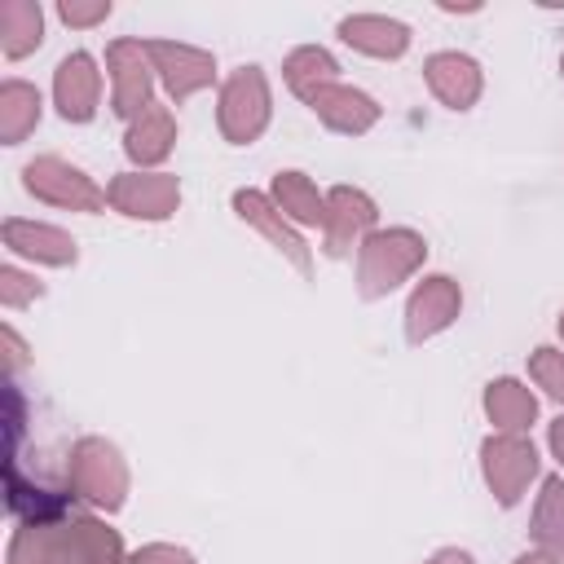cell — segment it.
I'll return each instance as SVG.
<instances>
[{"label": "cell", "instance_id": "18", "mask_svg": "<svg viewBox=\"0 0 564 564\" xmlns=\"http://www.w3.org/2000/svg\"><path fill=\"white\" fill-rule=\"evenodd\" d=\"M35 295H40V286H35L26 273L0 269V300H4V308H18V304H26V300H35Z\"/></svg>", "mask_w": 564, "mask_h": 564}, {"label": "cell", "instance_id": "11", "mask_svg": "<svg viewBox=\"0 0 564 564\" xmlns=\"http://www.w3.org/2000/svg\"><path fill=\"white\" fill-rule=\"evenodd\" d=\"M339 35L348 44L366 48V53H401L405 40H410V31L401 22H392V18H344Z\"/></svg>", "mask_w": 564, "mask_h": 564}, {"label": "cell", "instance_id": "23", "mask_svg": "<svg viewBox=\"0 0 564 564\" xmlns=\"http://www.w3.org/2000/svg\"><path fill=\"white\" fill-rule=\"evenodd\" d=\"M520 564H546V560H538V555H533V560H529V555H524V560H520Z\"/></svg>", "mask_w": 564, "mask_h": 564}, {"label": "cell", "instance_id": "22", "mask_svg": "<svg viewBox=\"0 0 564 564\" xmlns=\"http://www.w3.org/2000/svg\"><path fill=\"white\" fill-rule=\"evenodd\" d=\"M137 564H189V560L172 555V551H145V555H137Z\"/></svg>", "mask_w": 564, "mask_h": 564}, {"label": "cell", "instance_id": "6", "mask_svg": "<svg viewBox=\"0 0 564 564\" xmlns=\"http://www.w3.org/2000/svg\"><path fill=\"white\" fill-rule=\"evenodd\" d=\"M44 35V13L35 0H4L0 4V48L4 57H26Z\"/></svg>", "mask_w": 564, "mask_h": 564}, {"label": "cell", "instance_id": "7", "mask_svg": "<svg viewBox=\"0 0 564 564\" xmlns=\"http://www.w3.org/2000/svg\"><path fill=\"white\" fill-rule=\"evenodd\" d=\"M35 123H40V93L26 79H4L0 84V137H4V145H18Z\"/></svg>", "mask_w": 564, "mask_h": 564}, {"label": "cell", "instance_id": "19", "mask_svg": "<svg viewBox=\"0 0 564 564\" xmlns=\"http://www.w3.org/2000/svg\"><path fill=\"white\" fill-rule=\"evenodd\" d=\"M238 212H242V216H251V220H260V225H264V229H269V234L278 238V247H286V251H291L295 260H304L300 242H295V238H291V234H286L282 225H273V220H264V216H260V207H256V194H238Z\"/></svg>", "mask_w": 564, "mask_h": 564}, {"label": "cell", "instance_id": "20", "mask_svg": "<svg viewBox=\"0 0 564 564\" xmlns=\"http://www.w3.org/2000/svg\"><path fill=\"white\" fill-rule=\"evenodd\" d=\"M57 13H62L70 26H88V22L106 18V13H110V4H101V0H97V4H75V0H62V4H57Z\"/></svg>", "mask_w": 564, "mask_h": 564}, {"label": "cell", "instance_id": "12", "mask_svg": "<svg viewBox=\"0 0 564 564\" xmlns=\"http://www.w3.org/2000/svg\"><path fill=\"white\" fill-rule=\"evenodd\" d=\"M427 75L436 84V93L449 101V106H467L476 97V62L471 57H458V53H441L427 62Z\"/></svg>", "mask_w": 564, "mask_h": 564}, {"label": "cell", "instance_id": "21", "mask_svg": "<svg viewBox=\"0 0 564 564\" xmlns=\"http://www.w3.org/2000/svg\"><path fill=\"white\" fill-rule=\"evenodd\" d=\"M538 370H542V375L555 383L551 392H555V397H564V370H560V366H551V357H538Z\"/></svg>", "mask_w": 564, "mask_h": 564}, {"label": "cell", "instance_id": "1", "mask_svg": "<svg viewBox=\"0 0 564 564\" xmlns=\"http://www.w3.org/2000/svg\"><path fill=\"white\" fill-rule=\"evenodd\" d=\"M115 551V533L75 520V524H22L13 546H9V564H88V560H106Z\"/></svg>", "mask_w": 564, "mask_h": 564}, {"label": "cell", "instance_id": "3", "mask_svg": "<svg viewBox=\"0 0 564 564\" xmlns=\"http://www.w3.org/2000/svg\"><path fill=\"white\" fill-rule=\"evenodd\" d=\"M70 480L84 498H93L97 507H119V489H123V471L115 463V449H106L101 441H84L75 445L70 458Z\"/></svg>", "mask_w": 564, "mask_h": 564}, {"label": "cell", "instance_id": "15", "mask_svg": "<svg viewBox=\"0 0 564 564\" xmlns=\"http://www.w3.org/2000/svg\"><path fill=\"white\" fill-rule=\"evenodd\" d=\"M317 110H322L330 123H339V128H366V123L375 119V106H370V97H361V93H330V97H317Z\"/></svg>", "mask_w": 564, "mask_h": 564}, {"label": "cell", "instance_id": "10", "mask_svg": "<svg viewBox=\"0 0 564 564\" xmlns=\"http://www.w3.org/2000/svg\"><path fill=\"white\" fill-rule=\"evenodd\" d=\"M150 53H154V62L163 66V79H167V88H172L176 97L212 79V62H207L203 53H194V48H181V44H150Z\"/></svg>", "mask_w": 564, "mask_h": 564}, {"label": "cell", "instance_id": "5", "mask_svg": "<svg viewBox=\"0 0 564 564\" xmlns=\"http://www.w3.org/2000/svg\"><path fill=\"white\" fill-rule=\"evenodd\" d=\"M264 123V79L256 66H242L225 93V128L234 141H247Z\"/></svg>", "mask_w": 564, "mask_h": 564}, {"label": "cell", "instance_id": "8", "mask_svg": "<svg viewBox=\"0 0 564 564\" xmlns=\"http://www.w3.org/2000/svg\"><path fill=\"white\" fill-rule=\"evenodd\" d=\"M4 242L22 256H35V260H48V264H66L75 260V242L48 225H31V220H4Z\"/></svg>", "mask_w": 564, "mask_h": 564}, {"label": "cell", "instance_id": "13", "mask_svg": "<svg viewBox=\"0 0 564 564\" xmlns=\"http://www.w3.org/2000/svg\"><path fill=\"white\" fill-rule=\"evenodd\" d=\"M115 203L128 216H167V207H172V181L123 176V181H115Z\"/></svg>", "mask_w": 564, "mask_h": 564}, {"label": "cell", "instance_id": "4", "mask_svg": "<svg viewBox=\"0 0 564 564\" xmlns=\"http://www.w3.org/2000/svg\"><path fill=\"white\" fill-rule=\"evenodd\" d=\"M53 93H57V110L66 119H75V123L93 119V110H97V70H93V57L88 53L62 57L57 79H53Z\"/></svg>", "mask_w": 564, "mask_h": 564}, {"label": "cell", "instance_id": "17", "mask_svg": "<svg viewBox=\"0 0 564 564\" xmlns=\"http://www.w3.org/2000/svg\"><path fill=\"white\" fill-rule=\"evenodd\" d=\"M286 70H291V84H295L300 93H308V75H322V79H326V75L335 70V62H330L326 53H317V48H304V53L291 57Z\"/></svg>", "mask_w": 564, "mask_h": 564}, {"label": "cell", "instance_id": "9", "mask_svg": "<svg viewBox=\"0 0 564 564\" xmlns=\"http://www.w3.org/2000/svg\"><path fill=\"white\" fill-rule=\"evenodd\" d=\"M110 66H115V110L132 115L145 101V66H141V44L115 40L110 44Z\"/></svg>", "mask_w": 564, "mask_h": 564}, {"label": "cell", "instance_id": "14", "mask_svg": "<svg viewBox=\"0 0 564 564\" xmlns=\"http://www.w3.org/2000/svg\"><path fill=\"white\" fill-rule=\"evenodd\" d=\"M167 141H172L167 115H163V110H150V115L128 132V154H132V159H159V154L167 150Z\"/></svg>", "mask_w": 564, "mask_h": 564}, {"label": "cell", "instance_id": "16", "mask_svg": "<svg viewBox=\"0 0 564 564\" xmlns=\"http://www.w3.org/2000/svg\"><path fill=\"white\" fill-rule=\"evenodd\" d=\"M489 410H494L498 419H507V423H520V419L533 414V401L520 397L516 383H494V392H489Z\"/></svg>", "mask_w": 564, "mask_h": 564}, {"label": "cell", "instance_id": "2", "mask_svg": "<svg viewBox=\"0 0 564 564\" xmlns=\"http://www.w3.org/2000/svg\"><path fill=\"white\" fill-rule=\"evenodd\" d=\"M22 185H26L31 194L57 203V207H88V212H93V207L101 203V194L93 189V181H88L84 172L66 167L62 159H31V163L22 167Z\"/></svg>", "mask_w": 564, "mask_h": 564}]
</instances>
